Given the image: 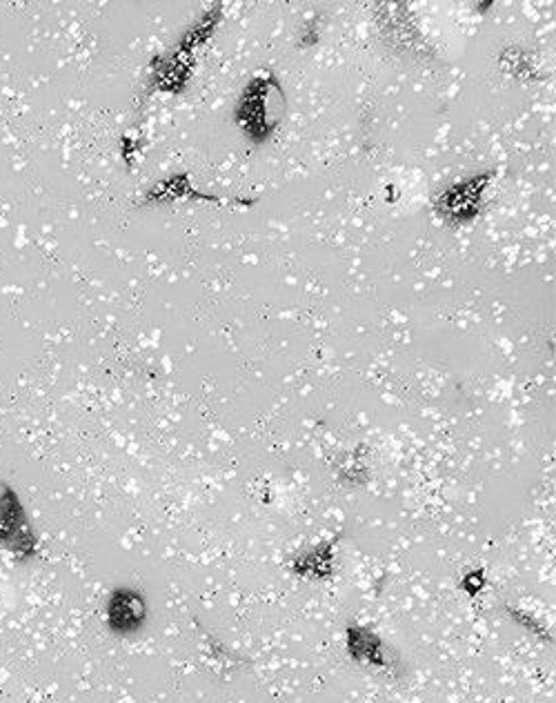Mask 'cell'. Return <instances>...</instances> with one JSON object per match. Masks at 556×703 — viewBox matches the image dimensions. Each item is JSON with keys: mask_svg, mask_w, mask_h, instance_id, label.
Masks as SVG:
<instances>
[{"mask_svg": "<svg viewBox=\"0 0 556 703\" xmlns=\"http://www.w3.org/2000/svg\"><path fill=\"white\" fill-rule=\"evenodd\" d=\"M274 78L270 81H263V78H256V81L247 87V92L241 96V105H238L236 118L238 123L243 125V130H247L256 143L265 141L267 136L274 132V127L267 123V87L272 85Z\"/></svg>", "mask_w": 556, "mask_h": 703, "instance_id": "cell-1", "label": "cell"}, {"mask_svg": "<svg viewBox=\"0 0 556 703\" xmlns=\"http://www.w3.org/2000/svg\"><path fill=\"white\" fill-rule=\"evenodd\" d=\"M109 626L118 635H134L143 628L147 617V603L145 597L138 590L132 588H118L114 590L112 599H109Z\"/></svg>", "mask_w": 556, "mask_h": 703, "instance_id": "cell-2", "label": "cell"}, {"mask_svg": "<svg viewBox=\"0 0 556 703\" xmlns=\"http://www.w3.org/2000/svg\"><path fill=\"white\" fill-rule=\"evenodd\" d=\"M336 543H339V537L323 541L319 546L307 550L303 554H299L292 561L290 570L294 574H301V577H312V579H330L334 574V550Z\"/></svg>", "mask_w": 556, "mask_h": 703, "instance_id": "cell-3", "label": "cell"}, {"mask_svg": "<svg viewBox=\"0 0 556 703\" xmlns=\"http://www.w3.org/2000/svg\"><path fill=\"white\" fill-rule=\"evenodd\" d=\"M347 652L361 663L372 666H387L383 641L374 635L370 628L350 626L347 628Z\"/></svg>", "mask_w": 556, "mask_h": 703, "instance_id": "cell-4", "label": "cell"}, {"mask_svg": "<svg viewBox=\"0 0 556 703\" xmlns=\"http://www.w3.org/2000/svg\"><path fill=\"white\" fill-rule=\"evenodd\" d=\"M483 586H485V574H483V570H472V572H468V574H465V577L461 579V588H463L465 592H468V594H472V597H474L476 592H481Z\"/></svg>", "mask_w": 556, "mask_h": 703, "instance_id": "cell-5", "label": "cell"}, {"mask_svg": "<svg viewBox=\"0 0 556 703\" xmlns=\"http://www.w3.org/2000/svg\"><path fill=\"white\" fill-rule=\"evenodd\" d=\"M508 612H510V617H514L516 621L525 623V628H532V630L536 632V635H541L543 639H548V635H545V630L539 626V623H534V619H528V617L523 615V612H519V610H512V608H508Z\"/></svg>", "mask_w": 556, "mask_h": 703, "instance_id": "cell-6", "label": "cell"}]
</instances>
